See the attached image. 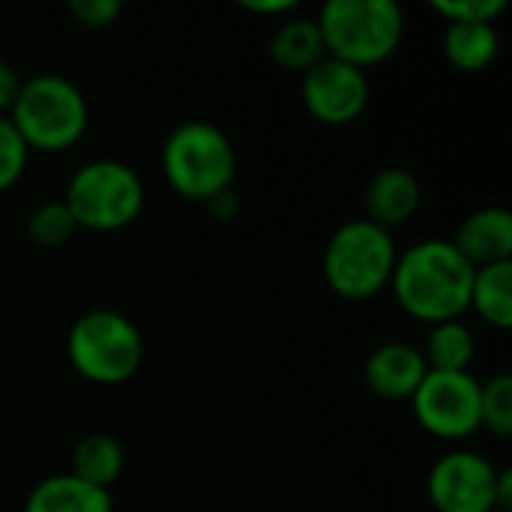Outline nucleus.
Returning a JSON list of instances; mask_svg holds the SVG:
<instances>
[{"label": "nucleus", "instance_id": "obj_1", "mask_svg": "<svg viewBox=\"0 0 512 512\" xmlns=\"http://www.w3.org/2000/svg\"><path fill=\"white\" fill-rule=\"evenodd\" d=\"M474 267L462 252L441 237H426L396 258L390 279L399 309L420 324L459 321L468 312Z\"/></svg>", "mask_w": 512, "mask_h": 512}, {"label": "nucleus", "instance_id": "obj_2", "mask_svg": "<svg viewBox=\"0 0 512 512\" xmlns=\"http://www.w3.org/2000/svg\"><path fill=\"white\" fill-rule=\"evenodd\" d=\"M6 117L12 120L30 153H66L87 132L90 105L81 87L66 75L39 72L21 81L18 99Z\"/></svg>", "mask_w": 512, "mask_h": 512}, {"label": "nucleus", "instance_id": "obj_3", "mask_svg": "<svg viewBox=\"0 0 512 512\" xmlns=\"http://www.w3.org/2000/svg\"><path fill=\"white\" fill-rule=\"evenodd\" d=\"M315 21L327 57L363 72L390 60L405 36V12L396 0H327Z\"/></svg>", "mask_w": 512, "mask_h": 512}, {"label": "nucleus", "instance_id": "obj_4", "mask_svg": "<svg viewBox=\"0 0 512 512\" xmlns=\"http://www.w3.org/2000/svg\"><path fill=\"white\" fill-rule=\"evenodd\" d=\"M162 177L186 201H210L234 186L237 150L210 120L177 123L162 144Z\"/></svg>", "mask_w": 512, "mask_h": 512}, {"label": "nucleus", "instance_id": "obj_5", "mask_svg": "<svg viewBox=\"0 0 512 512\" xmlns=\"http://www.w3.org/2000/svg\"><path fill=\"white\" fill-rule=\"evenodd\" d=\"M396 258L399 249L390 231L369 219H351L330 234L321 270L336 297L360 303L390 288Z\"/></svg>", "mask_w": 512, "mask_h": 512}, {"label": "nucleus", "instance_id": "obj_6", "mask_svg": "<svg viewBox=\"0 0 512 512\" xmlns=\"http://www.w3.org/2000/svg\"><path fill=\"white\" fill-rule=\"evenodd\" d=\"M66 360L90 384L117 387L138 375L144 363L141 330L117 309H90L66 333Z\"/></svg>", "mask_w": 512, "mask_h": 512}, {"label": "nucleus", "instance_id": "obj_7", "mask_svg": "<svg viewBox=\"0 0 512 512\" xmlns=\"http://www.w3.org/2000/svg\"><path fill=\"white\" fill-rule=\"evenodd\" d=\"M141 174L120 159H90L66 183L63 204L84 231L111 234L129 228L144 210Z\"/></svg>", "mask_w": 512, "mask_h": 512}, {"label": "nucleus", "instance_id": "obj_8", "mask_svg": "<svg viewBox=\"0 0 512 512\" xmlns=\"http://www.w3.org/2000/svg\"><path fill=\"white\" fill-rule=\"evenodd\" d=\"M480 387L471 372H429L411 396L414 420L438 441L474 438L483 429Z\"/></svg>", "mask_w": 512, "mask_h": 512}, {"label": "nucleus", "instance_id": "obj_9", "mask_svg": "<svg viewBox=\"0 0 512 512\" xmlns=\"http://www.w3.org/2000/svg\"><path fill=\"white\" fill-rule=\"evenodd\" d=\"M498 468L474 453L453 450L441 456L426 477V498L435 512H495Z\"/></svg>", "mask_w": 512, "mask_h": 512}, {"label": "nucleus", "instance_id": "obj_10", "mask_svg": "<svg viewBox=\"0 0 512 512\" xmlns=\"http://www.w3.org/2000/svg\"><path fill=\"white\" fill-rule=\"evenodd\" d=\"M369 75L342 60L324 57L300 78V96L312 120L324 126H348L369 108Z\"/></svg>", "mask_w": 512, "mask_h": 512}, {"label": "nucleus", "instance_id": "obj_11", "mask_svg": "<svg viewBox=\"0 0 512 512\" xmlns=\"http://www.w3.org/2000/svg\"><path fill=\"white\" fill-rule=\"evenodd\" d=\"M426 375L429 366L423 360V351L411 342H384L363 363L366 387L387 402H411Z\"/></svg>", "mask_w": 512, "mask_h": 512}, {"label": "nucleus", "instance_id": "obj_12", "mask_svg": "<svg viewBox=\"0 0 512 512\" xmlns=\"http://www.w3.org/2000/svg\"><path fill=\"white\" fill-rule=\"evenodd\" d=\"M363 204H366L363 219L393 234L396 228L408 225L417 216L423 204V186L414 171L402 165H387L369 177Z\"/></svg>", "mask_w": 512, "mask_h": 512}, {"label": "nucleus", "instance_id": "obj_13", "mask_svg": "<svg viewBox=\"0 0 512 512\" xmlns=\"http://www.w3.org/2000/svg\"><path fill=\"white\" fill-rule=\"evenodd\" d=\"M450 243L474 270L512 261V213L507 207H480L459 222Z\"/></svg>", "mask_w": 512, "mask_h": 512}, {"label": "nucleus", "instance_id": "obj_14", "mask_svg": "<svg viewBox=\"0 0 512 512\" xmlns=\"http://www.w3.org/2000/svg\"><path fill=\"white\" fill-rule=\"evenodd\" d=\"M24 512H114V498L72 474H54L30 489Z\"/></svg>", "mask_w": 512, "mask_h": 512}, {"label": "nucleus", "instance_id": "obj_15", "mask_svg": "<svg viewBox=\"0 0 512 512\" xmlns=\"http://www.w3.org/2000/svg\"><path fill=\"white\" fill-rule=\"evenodd\" d=\"M327 57L321 30L315 18H285L273 36H270V60L291 75H306L312 66H318Z\"/></svg>", "mask_w": 512, "mask_h": 512}, {"label": "nucleus", "instance_id": "obj_16", "mask_svg": "<svg viewBox=\"0 0 512 512\" xmlns=\"http://www.w3.org/2000/svg\"><path fill=\"white\" fill-rule=\"evenodd\" d=\"M123 468H126V453L120 441L108 432H90L72 447L69 474L96 489L111 492V486L123 477Z\"/></svg>", "mask_w": 512, "mask_h": 512}, {"label": "nucleus", "instance_id": "obj_17", "mask_svg": "<svg viewBox=\"0 0 512 512\" xmlns=\"http://www.w3.org/2000/svg\"><path fill=\"white\" fill-rule=\"evenodd\" d=\"M501 36L495 24L468 21V24H447L444 30V57L459 72H483L498 60Z\"/></svg>", "mask_w": 512, "mask_h": 512}, {"label": "nucleus", "instance_id": "obj_18", "mask_svg": "<svg viewBox=\"0 0 512 512\" xmlns=\"http://www.w3.org/2000/svg\"><path fill=\"white\" fill-rule=\"evenodd\" d=\"M489 327L495 330H510L512 324V261L489 264L474 270V285H471V303Z\"/></svg>", "mask_w": 512, "mask_h": 512}, {"label": "nucleus", "instance_id": "obj_19", "mask_svg": "<svg viewBox=\"0 0 512 512\" xmlns=\"http://www.w3.org/2000/svg\"><path fill=\"white\" fill-rule=\"evenodd\" d=\"M420 351L429 372H471V363L477 357V339L462 318L444 321L429 327L426 345Z\"/></svg>", "mask_w": 512, "mask_h": 512}, {"label": "nucleus", "instance_id": "obj_20", "mask_svg": "<svg viewBox=\"0 0 512 512\" xmlns=\"http://www.w3.org/2000/svg\"><path fill=\"white\" fill-rule=\"evenodd\" d=\"M27 240L33 246H42V249H60L66 246L78 225L69 213V207L63 204V198H51V201H42L30 210L27 216Z\"/></svg>", "mask_w": 512, "mask_h": 512}, {"label": "nucleus", "instance_id": "obj_21", "mask_svg": "<svg viewBox=\"0 0 512 512\" xmlns=\"http://www.w3.org/2000/svg\"><path fill=\"white\" fill-rule=\"evenodd\" d=\"M480 423L495 438L512 435V375H492L480 387Z\"/></svg>", "mask_w": 512, "mask_h": 512}, {"label": "nucleus", "instance_id": "obj_22", "mask_svg": "<svg viewBox=\"0 0 512 512\" xmlns=\"http://www.w3.org/2000/svg\"><path fill=\"white\" fill-rule=\"evenodd\" d=\"M30 150L9 117H0V195L9 192L27 171Z\"/></svg>", "mask_w": 512, "mask_h": 512}, {"label": "nucleus", "instance_id": "obj_23", "mask_svg": "<svg viewBox=\"0 0 512 512\" xmlns=\"http://www.w3.org/2000/svg\"><path fill=\"white\" fill-rule=\"evenodd\" d=\"M429 6H432L447 24H468V21L495 24V18L507 9L504 0H432Z\"/></svg>", "mask_w": 512, "mask_h": 512}, {"label": "nucleus", "instance_id": "obj_24", "mask_svg": "<svg viewBox=\"0 0 512 512\" xmlns=\"http://www.w3.org/2000/svg\"><path fill=\"white\" fill-rule=\"evenodd\" d=\"M120 0H69V15L84 30H105L120 18Z\"/></svg>", "mask_w": 512, "mask_h": 512}, {"label": "nucleus", "instance_id": "obj_25", "mask_svg": "<svg viewBox=\"0 0 512 512\" xmlns=\"http://www.w3.org/2000/svg\"><path fill=\"white\" fill-rule=\"evenodd\" d=\"M204 207H207V213H210L216 222H234V219L240 216V195H237L234 186H231V189L213 195L210 201H204Z\"/></svg>", "mask_w": 512, "mask_h": 512}, {"label": "nucleus", "instance_id": "obj_26", "mask_svg": "<svg viewBox=\"0 0 512 512\" xmlns=\"http://www.w3.org/2000/svg\"><path fill=\"white\" fill-rule=\"evenodd\" d=\"M21 81L24 78L15 72L12 63L0 60V117H6L12 111V105L18 99V90H21Z\"/></svg>", "mask_w": 512, "mask_h": 512}, {"label": "nucleus", "instance_id": "obj_27", "mask_svg": "<svg viewBox=\"0 0 512 512\" xmlns=\"http://www.w3.org/2000/svg\"><path fill=\"white\" fill-rule=\"evenodd\" d=\"M240 9L252 12V15H273V18H282V15H291L297 9L294 0H240Z\"/></svg>", "mask_w": 512, "mask_h": 512}, {"label": "nucleus", "instance_id": "obj_28", "mask_svg": "<svg viewBox=\"0 0 512 512\" xmlns=\"http://www.w3.org/2000/svg\"><path fill=\"white\" fill-rule=\"evenodd\" d=\"M495 510L512 512V471L510 468L498 471V483H495Z\"/></svg>", "mask_w": 512, "mask_h": 512}, {"label": "nucleus", "instance_id": "obj_29", "mask_svg": "<svg viewBox=\"0 0 512 512\" xmlns=\"http://www.w3.org/2000/svg\"><path fill=\"white\" fill-rule=\"evenodd\" d=\"M495 512H498V510H495Z\"/></svg>", "mask_w": 512, "mask_h": 512}]
</instances>
